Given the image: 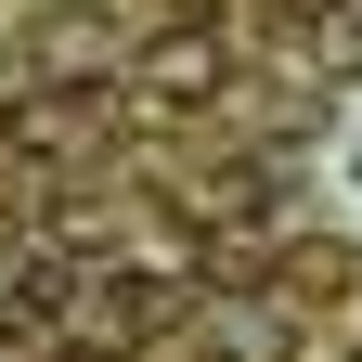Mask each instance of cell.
<instances>
[{
  "label": "cell",
  "mask_w": 362,
  "mask_h": 362,
  "mask_svg": "<svg viewBox=\"0 0 362 362\" xmlns=\"http://www.w3.org/2000/svg\"><path fill=\"white\" fill-rule=\"evenodd\" d=\"M168 310H181V272H156V246L104 259V272H78V298H65V349H143Z\"/></svg>",
  "instance_id": "obj_1"
},
{
  "label": "cell",
  "mask_w": 362,
  "mask_h": 362,
  "mask_svg": "<svg viewBox=\"0 0 362 362\" xmlns=\"http://www.w3.org/2000/svg\"><path fill=\"white\" fill-rule=\"evenodd\" d=\"M129 90H143L156 117H207L220 90H233V52H220L207 26H168V39H143V52H129Z\"/></svg>",
  "instance_id": "obj_2"
},
{
  "label": "cell",
  "mask_w": 362,
  "mask_h": 362,
  "mask_svg": "<svg viewBox=\"0 0 362 362\" xmlns=\"http://www.w3.org/2000/svg\"><path fill=\"white\" fill-rule=\"evenodd\" d=\"M168 220H181V233H246V220H272V168H194V181H181V194H168Z\"/></svg>",
  "instance_id": "obj_3"
},
{
  "label": "cell",
  "mask_w": 362,
  "mask_h": 362,
  "mask_svg": "<svg viewBox=\"0 0 362 362\" xmlns=\"http://www.w3.org/2000/svg\"><path fill=\"white\" fill-rule=\"evenodd\" d=\"M207 349L220 362H285L298 324H285V298H207Z\"/></svg>",
  "instance_id": "obj_4"
},
{
  "label": "cell",
  "mask_w": 362,
  "mask_h": 362,
  "mask_svg": "<svg viewBox=\"0 0 362 362\" xmlns=\"http://www.w3.org/2000/svg\"><path fill=\"white\" fill-rule=\"evenodd\" d=\"M39 65H129V39H117V13H90V0H65V13L39 26Z\"/></svg>",
  "instance_id": "obj_5"
},
{
  "label": "cell",
  "mask_w": 362,
  "mask_h": 362,
  "mask_svg": "<svg viewBox=\"0 0 362 362\" xmlns=\"http://www.w3.org/2000/svg\"><path fill=\"white\" fill-rule=\"evenodd\" d=\"M285 298H349V246H298L285 259Z\"/></svg>",
  "instance_id": "obj_6"
}]
</instances>
